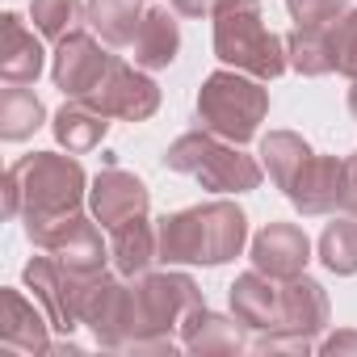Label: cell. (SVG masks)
<instances>
[{"instance_id":"cell-34","label":"cell","mask_w":357,"mask_h":357,"mask_svg":"<svg viewBox=\"0 0 357 357\" xmlns=\"http://www.w3.org/2000/svg\"><path fill=\"white\" fill-rule=\"evenodd\" d=\"M349 114L357 118V80H353V89H349Z\"/></svg>"},{"instance_id":"cell-31","label":"cell","mask_w":357,"mask_h":357,"mask_svg":"<svg viewBox=\"0 0 357 357\" xmlns=\"http://www.w3.org/2000/svg\"><path fill=\"white\" fill-rule=\"evenodd\" d=\"M340 206L349 215H357V151L344 160V198H340Z\"/></svg>"},{"instance_id":"cell-4","label":"cell","mask_w":357,"mask_h":357,"mask_svg":"<svg viewBox=\"0 0 357 357\" xmlns=\"http://www.w3.org/2000/svg\"><path fill=\"white\" fill-rule=\"evenodd\" d=\"M164 164L172 172H185L194 181H202V190H211V194H248L265 176V168L252 155H244L240 143H227L206 126L176 139L164 151Z\"/></svg>"},{"instance_id":"cell-28","label":"cell","mask_w":357,"mask_h":357,"mask_svg":"<svg viewBox=\"0 0 357 357\" xmlns=\"http://www.w3.org/2000/svg\"><path fill=\"white\" fill-rule=\"evenodd\" d=\"M30 22L43 38L59 43L80 22V0H30Z\"/></svg>"},{"instance_id":"cell-20","label":"cell","mask_w":357,"mask_h":357,"mask_svg":"<svg viewBox=\"0 0 357 357\" xmlns=\"http://www.w3.org/2000/svg\"><path fill=\"white\" fill-rule=\"evenodd\" d=\"M176 332H181V349L190 353H240L244 349L240 319H223L211 307H198Z\"/></svg>"},{"instance_id":"cell-9","label":"cell","mask_w":357,"mask_h":357,"mask_svg":"<svg viewBox=\"0 0 357 357\" xmlns=\"http://www.w3.org/2000/svg\"><path fill=\"white\" fill-rule=\"evenodd\" d=\"M114 55L101 51V43L89 34V30H72L68 38L55 43V59H51V80L63 97L72 101H84L109 72Z\"/></svg>"},{"instance_id":"cell-15","label":"cell","mask_w":357,"mask_h":357,"mask_svg":"<svg viewBox=\"0 0 357 357\" xmlns=\"http://www.w3.org/2000/svg\"><path fill=\"white\" fill-rule=\"evenodd\" d=\"M0 311H5V319H0V344H5L9 353H47L51 349V315L38 311L34 303L22 298V290H5L0 294Z\"/></svg>"},{"instance_id":"cell-5","label":"cell","mask_w":357,"mask_h":357,"mask_svg":"<svg viewBox=\"0 0 357 357\" xmlns=\"http://www.w3.org/2000/svg\"><path fill=\"white\" fill-rule=\"evenodd\" d=\"M261 84L265 80L248 72H211L198 89V122L227 143H248L269 114V93Z\"/></svg>"},{"instance_id":"cell-32","label":"cell","mask_w":357,"mask_h":357,"mask_svg":"<svg viewBox=\"0 0 357 357\" xmlns=\"http://www.w3.org/2000/svg\"><path fill=\"white\" fill-rule=\"evenodd\" d=\"M324 357H344V353H357V332H336L319 344Z\"/></svg>"},{"instance_id":"cell-23","label":"cell","mask_w":357,"mask_h":357,"mask_svg":"<svg viewBox=\"0 0 357 357\" xmlns=\"http://www.w3.org/2000/svg\"><path fill=\"white\" fill-rule=\"evenodd\" d=\"M84 22L109 47H130L143 26V9L139 0H84Z\"/></svg>"},{"instance_id":"cell-21","label":"cell","mask_w":357,"mask_h":357,"mask_svg":"<svg viewBox=\"0 0 357 357\" xmlns=\"http://www.w3.org/2000/svg\"><path fill=\"white\" fill-rule=\"evenodd\" d=\"M51 130H55L59 147H68L72 155H80V151L101 147V139H105V130H109V118H105L101 109H93L89 101H72V97H68V105L55 114Z\"/></svg>"},{"instance_id":"cell-24","label":"cell","mask_w":357,"mask_h":357,"mask_svg":"<svg viewBox=\"0 0 357 357\" xmlns=\"http://www.w3.org/2000/svg\"><path fill=\"white\" fill-rule=\"evenodd\" d=\"M286 59L303 76H328V72H336L328 26H294L286 34Z\"/></svg>"},{"instance_id":"cell-18","label":"cell","mask_w":357,"mask_h":357,"mask_svg":"<svg viewBox=\"0 0 357 357\" xmlns=\"http://www.w3.org/2000/svg\"><path fill=\"white\" fill-rule=\"evenodd\" d=\"M109 257L122 278H143L151 261H160V236L147 223V215H135L109 231Z\"/></svg>"},{"instance_id":"cell-3","label":"cell","mask_w":357,"mask_h":357,"mask_svg":"<svg viewBox=\"0 0 357 357\" xmlns=\"http://www.w3.org/2000/svg\"><path fill=\"white\" fill-rule=\"evenodd\" d=\"M215 55L248 72L257 80H278L290 59H286V38H278L265 17H261V0H219L215 9Z\"/></svg>"},{"instance_id":"cell-12","label":"cell","mask_w":357,"mask_h":357,"mask_svg":"<svg viewBox=\"0 0 357 357\" xmlns=\"http://www.w3.org/2000/svg\"><path fill=\"white\" fill-rule=\"evenodd\" d=\"M307 261H311V240L298 223H269L252 240V269H261L278 282L298 278L307 269Z\"/></svg>"},{"instance_id":"cell-17","label":"cell","mask_w":357,"mask_h":357,"mask_svg":"<svg viewBox=\"0 0 357 357\" xmlns=\"http://www.w3.org/2000/svg\"><path fill=\"white\" fill-rule=\"evenodd\" d=\"M38 72L43 43L17 13H5V22H0V76H5V84H34Z\"/></svg>"},{"instance_id":"cell-14","label":"cell","mask_w":357,"mask_h":357,"mask_svg":"<svg viewBox=\"0 0 357 357\" xmlns=\"http://www.w3.org/2000/svg\"><path fill=\"white\" fill-rule=\"evenodd\" d=\"M231 315L252 332H273L282 324V286L278 278L248 269L231 282Z\"/></svg>"},{"instance_id":"cell-13","label":"cell","mask_w":357,"mask_h":357,"mask_svg":"<svg viewBox=\"0 0 357 357\" xmlns=\"http://www.w3.org/2000/svg\"><path fill=\"white\" fill-rule=\"evenodd\" d=\"M89 206H93V219L114 231L118 223H126L135 215H147V185L135 172H122L118 164H105V172H97V181L89 190Z\"/></svg>"},{"instance_id":"cell-30","label":"cell","mask_w":357,"mask_h":357,"mask_svg":"<svg viewBox=\"0 0 357 357\" xmlns=\"http://www.w3.org/2000/svg\"><path fill=\"white\" fill-rule=\"evenodd\" d=\"M294 26H332L349 13V0H286Z\"/></svg>"},{"instance_id":"cell-2","label":"cell","mask_w":357,"mask_h":357,"mask_svg":"<svg viewBox=\"0 0 357 357\" xmlns=\"http://www.w3.org/2000/svg\"><path fill=\"white\" fill-rule=\"evenodd\" d=\"M155 236L164 265H223L240 257L248 240V219L231 202H206L164 215L155 223Z\"/></svg>"},{"instance_id":"cell-27","label":"cell","mask_w":357,"mask_h":357,"mask_svg":"<svg viewBox=\"0 0 357 357\" xmlns=\"http://www.w3.org/2000/svg\"><path fill=\"white\" fill-rule=\"evenodd\" d=\"M319 261L340 273V278H353L357 273V223L353 219H336L324 227L319 236Z\"/></svg>"},{"instance_id":"cell-29","label":"cell","mask_w":357,"mask_h":357,"mask_svg":"<svg viewBox=\"0 0 357 357\" xmlns=\"http://www.w3.org/2000/svg\"><path fill=\"white\" fill-rule=\"evenodd\" d=\"M332 34V59H336V72L357 80V9H349L344 17H336L328 26Z\"/></svg>"},{"instance_id":"cell-25","label":"cell","mask_w":357,"mask_h":357,"mask_svg":"<svg viewBox=\"0 0 357 357\" xmlns=\"http://www.w3.org/2000/svg\"><path fill=\"white\" fill-rule=\"evenodd\" d=\"M307 155H311V147H307L303 135H294V130H269V135L261 139V168L269 172V181H273L278 190H290L294 172L307 164Z\"/></svg>"},{"instance_id":"cell-1","label":"cell","mask_w":357,"mask_h":357,"mask_svg":"<svg viewBox=\"0 0 357 357\" xmlns=\"http://www.w3.org/2000/svg\"><path fill=\"white\" fill-rule=\"evenodd\" d=\"M84 168L59 151H34L5 172V219H22L34 248L51 252L80 219Z\"/></svg>"},{"instance_id":"cell-22","label":"cell","mask_w":357,"mask_h":357,"mask_svg":"<svg viewBox=\"0 0 357 357\" xmlns=\"http://www.w3.org/2000/svg\"><path fill=\"white\" fill-rule=\"evenodd\" d=\"M105 244H101V227L93 223V219H76L68 231H63V240L51 248V257L63 265V269H72V273H101L105 269Z\"/></svg>"},{"instance_id":"cell-26","label":"cell","mask_w":357,"mask_h":357,"mask_svg":"<svg viewBox=\"0 0 357 357\" xmlns=\"http://www.w3.org/2000/svg\"><path fill=\"white\" fill-rule=\"evenodd\" d=\"M43 122H47V109H43V101H38L26 84H9L5 93H0V139L22 143V139H30Z\"/></svg>"},{"instance_id":"cell-7","label":"cell","mask_w":357,"mask_h":357,"mask_svg":"<svg viewBox=\"0 0 357 357\" xmlns=\"http://www.w3.org/2000/svg\"><path fill=\"white\" fill-rule=\"evenodd\" d=\"M139 303L151 336H168L172 328H181L198 307H206L202 290L185 273H143L139 282Z\"/></svg>"},{"instance_id":"cell-16","label":"cell","mask_w":357,"mask_h":357,"mask_svg":"<svg viewBox=\"0 0 357 357\" xmlns=\"http://www.w3.org/2000/svg\"><path fill=\"white\" fill-rule=\"evenodd\" d=\"M328 328V294L315 278L298 273L282 286V324L273 332H290V336H315Z\"/></svg>"},{"instance_id":"cell-33","label":"cell","mask_w":357,"mask_h":357,"mask_svg":"<svg viewBox=\"0 0 357 357\" xmlns=\"http://www.w3.org/2000/svg\"><path fill=\"white\" fill-rule=\"evenodd\" d=\"M172 9L181 17H215L219 0H172Z\"/></svg>"},{"instance_id":"cell-19","label":"cell","mask_w":357,"mask_h":357,"mask_svg":"<svg viewBox=\"0 0 357 357\" xmlns=\"http://www.w3.org/2000/svg\"><path fill=\"white\" fill-rule=\"evenodd\" d=\"M135 51V63L143 72H160L176 59V51H181V30H176V17L168 9H147L143 13V26L130 43Z\"/></svg>"},{"instance_id":"cell-8","label":"cell","mask_w":357,"mask_h":357,"mask_svg":"<svg viewBox=\"0 0 357 357\" xmlns=\"http://www.w3.org/2000/svg\"><path fill=\"white\" fill-rule=\"evenodd\" d=\"M84 101H89L93 109H101L105 118L147 122V118L160 109V89H155V80H151V76H143V72H139V63L130 68V63L114 59V63H109V72H105V80H101Z\"/></svg>"},{"instance_id":"cell-10","label":"cell","mask_w":357,"mask_h":357,"mask_svg":"<svg viewBox=\"0 0 357 357\" xmlns=\"http://www.w3.org/2000/svg\"><path fill=\"white\" fill-rule=\"evenodd\" d=\"M93 278V273H89ZM84 273H72L63 269L55 257H34L26 265V286L30 294L43 303V311L51 315V328L55 332H72L80 324V290L89 282Z\"/></svg>"},{"instance_id":"cell-11","label":"cell","mask_w":357,"mask_h":357,"mask_svg":"<svg viewBox=\"0 0 357 357\" xmlns=\"http://www.w3.org/2000/svg\"><path fill=\"white\" fill-rule=\"evenodd\" d=\"M294 211L303 215H332L344 198V160L336 155H307V164L294 172V181L286 190Z\"/></svg>"},{"instance_id":"cell-6","label":"cell","mask_w":357,"mask_h":357,"mask_svg":"<svg viewBox=\"0 0 357 357\" xmlns=\"http://www.w3.org/2000/svg\"><path fill=\"white\" fill-rule=\"evenodd\" d=\"M80 324H89L97 344H105V349H130L151 336L147 319H143L139 286L130 290L118 278H109L105 269L93 273L80 290Z\"/></svg>"}]
</instances>
